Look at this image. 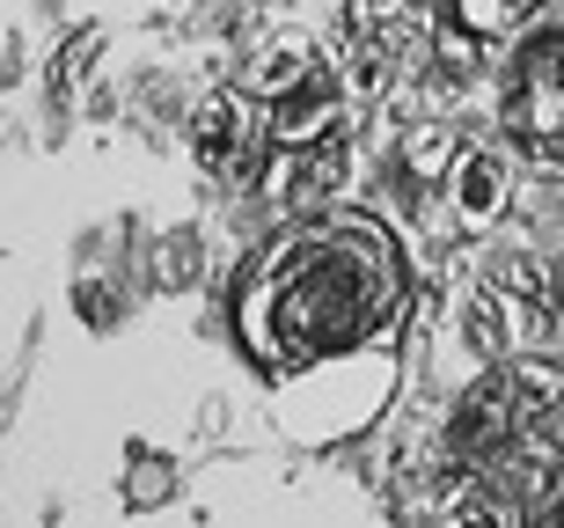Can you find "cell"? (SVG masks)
I'll use <instances>...</instances> for the list:
<instances>
[{
  "label": "cell",
  "instance_id": "7a4b0ae2",
  "mask_svg": "<svg viewBox=\"0 0 564 528\" xmlns=\"http://www.w3.org/2000/svg\"><path fill=\"white\" fill-rule=\"evenodd\" d=\"M250 88L264 96V110H272V132L286 140L293 154L330 148V132H337V110H345V96H337V74L323 66V52H315L308 37L272 44Z\"/></svg>",
  "mask_w": 564,
  "mask_h": 528
},
{
  "label": "cell",
  "instance_id": "8992f818",
  "mask_svg": "<svg viewBox=\"0 0 564 528\" xmlns=\"http://www.w3.org/2000/svg\"><path fill=\"white\" fill-rule=\"evenodd\" d=\"M447 191H455V220L462 228H491V220L506 213V198H513V176H506L499 154L469 148V154L447 162Z\"/></svg>",
  "mask_w": 564,
  "mask_h": 528
},
{
  "label": "cell",
  "instance_id": "3957f363",
  "mask_svg": "<svg viewBox=\"0 0 564 528\" xmlns=\"http://www.w3.org/2000/svg\"><path fill=\"white\" fill-rule=\"evenodd\" d=\"M506 132L528 154L564 162V22L528 30L506 60Z\"/></svg>",
  "mask_w": 564,
  "mask_h": 528
},
{
  "label": "cell",
  "instance_id": "5b68a950",
  "mask_svg": "<svg viewBox=\"0 0 564 528\" xmlns=\"http://www.w3.org/2000/svg\"><path fill=\"white\" fill-rule=\"evenodd\" d=\"M425 44V15L419 0H352V82L359 88H381L389 66Z\"/></svg>",
  "mask_w": 564,
  "mask_h": 528
},
{
  "label": "cell",
  "instance_id": "6da1fadb",
  "mask_svg": "<svg viewBox=\"0 0 564 528\" xmlns=\"http://www.w3.org/2000/svg\"><path fill=\"white\" fill-rule=\"evenodd\" d=\"M411 265L375 213H308L235 279V338L272 389L279 433L330 448L375 425L403 375Z\"/></svg>",
  "mask_w": 564,
  "mask_h": 528
},
{
  "label": "cell",
  "instance_id": "277c9868",
  "mask_svg": "<svg viewBox=\"0 0 564 528\" xmlns=\"http://www.w3.org/2000/svg\"><path fill=\"white\" fill-rule=\"evenodd\" d=\"M272 110L257 88H213L198 118H191V154H198V170L220 176V184H250L264 170V148H272Z\"/></svg>",
  "mask_w": 564,
  "mask_h": 528
},
{
  "label": "cell",
  "instance_id": "ba28073f",
  "mask_svg": "<svg viewBox=\"0 0 564 528\" xmlns=\"http://www.w3.org/2000/svg\"><path fill=\"white\" fill-rule=\"evenodd\" d=\"M528 514H535V521H564V470H557V485L535 492V507H528Z\"/></svg>",
  "mask_w": 564,
  "mask_h": 528
},
{
  "label": "cell",
  "instance_id": "52a82bcc",
  "mask_svg": "<svg viewBox=\"0 0 564 528\" xmlns=\"http://www.w3.org/2000/svg\"><path fill=\"white\" fill-rule=\"evenodd\" d=\"M543 0H455L462 30H477V37H506V30H521Z\"/></svg>",
  "mask_w": 564,
  "mask_h": 528
}]
</instances>
